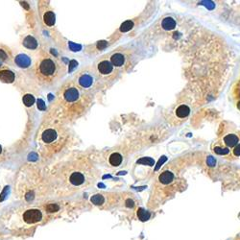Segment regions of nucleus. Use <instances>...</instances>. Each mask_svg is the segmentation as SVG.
Listing matches in <instances>:
<instances>
[{"mask_svg": "<svg viewBox=\"0 0 240 240\" xmlns=\"http://www.w3.org/2000/svg\"><path fill=\"white\" fill-rule=\"evenodd\" d=\"M137 216H138V218L141 221H146V220H148L150 218V213L148 211H146V210L143 209V208H138Z\"/></svg>", "mask_w": 240, "mask_h": 240, "instance_id": "19", "label": "nucleus"}, {"mask_svg": "<svg viewBox=\"0 0 240 240\" xmlns=\"http://www.w3.org/2000/svg\"><path fill=\"white\" fill-rule=\"evenodd\" d=\"M212 150L216 155H219V156H226L230 153V149L224 147V146H222L221 144H219L217 142H216L215 144H213Z\"/></svg>", "mask_w": 240, "mask_h": 240, "instance_id": "18", "label": "nucleus"}, {"mask_svg": "<svg viewBox=\"0 0 240 240\" xmlns=\"http://www.w3.org/2000/svg\"><path fill=\"white\" fill-rule=\"evenodd\" d=\"M1 153H2V147L0 146V154H1Z\"/></svg>", "mask_w": 240, "mask_h": 240, "instance_id": "26", "label": "nucleus"}, {"mask_svg": "<svg viewBox=\"0 0 240 240\" xmlns=\"http://www.w3.org/2000/svg\"><path fill=\"white\" fill-rule=\"evenodd\" d=\"M123 161V157L117 152H113L109 156V163L113 167H118Z\"/></svg>", "mask_w": 240, "mask_h": 240, "instance_id": "12", "label": "nucleus"}, {"mask_svg": "<svg viewBox=\"0 0 240 240\" xmlns=\"http://www.w3.org/2000/svg\"><path fill=\"white\" fill-rule=\"evenodd\" d=\"M15 79V75L12 70L7 68L0 70V81L3 82V83L12 84L14 83Z\"/></svg>", "mask_w": 240, "mask_h": 240, "instance_id": "10", "label": "nucleus"}, {"mask_svg": "<svg viewBox=\"0 0 240 240\" xmlns=\"http://www.w3.org/2000/svg\"><path fill=\"white\" fill-rule=\"evenodd\" d=\"M73 83L80 90L86 92H89L93 87H95L98 84V80L93 66H87L86 68L81 69L79 72L76 73L73 79Z\"/></svg>", "mask_w": 240, "mask_h": 240, "instance_id": "5", "label": "nucleus"}, {"mask_svg": "<svg viewBox=\"0 0 240 240\" xmlns=\"http://www.w3.org/2000/svg\"><path fill=\"white\" fill-rule=\"evenodd\" d=\"M93 68H94L98 83L100 81H113L115 79V76L118 73L117 69L113 66L110 60L106 59V58L97 61Z\"/></svg>", "mask_w": 240, "mask_h": 240, "instance_id": "6", "label": "nucleus"}, {"mask_svg": "<svg viewBox=\"0 0 240 240\" xmlns=\"http://www.w3.org/2000/svg\"><path fill=\"white\" fill-rule=\"evenodd\" d=\"M56 105L62 110V116L67 119L78 117L91 105V95L90 92L80 90L73 81H70L60 90Z\"/></svg>", "mask_w": 240, "mask_h": 240, "instance_id": "2", "label": "nucleus"}, {"mask_svg": "<svg viewBox=\"0 0 240 240\" xmlns=\"http://www.w3.org/2000/svg\"><path fill=\"white\" fill-rule=\"evenodd\" d=\"M133 26H134L133 21H131V20L125 21V22L121 25V27H120V31H121V32H127V31H129V30H131V29L133 28Z\"/></svg>", "mask_w": 240, "mask_h": 240, "instance_id": "21", "label": "nucleus"}, {"mask_svg": "<svg viewBox=\"0 0 240 240\" xmlns=\"http://www.w3.org/2000/svg\"><path fill=\"white\" fill-rule=\"evenodd\" d=\"M190 109L186 105H181L176 110V115L180 118H185L189 115Z\"/></svg>", "mask_w": 240, "mask_h": 240, "instance_id": "17", "label": "nucleus"}, {"mask_svg": "<svg viewBox=\"0 0 240 240\" xmlns=\"http://www.w3.org/2000/svg\"><path fill=\"white\" fill-rule=\"evenodd\" d=\"M99 171L89 157L76 155L53 165L46 174L45 184L49 194L70 196L93 185Z\"/></svg>", "mask_w": 240, "mask_h": 240, "instance_id": "1", "label": "nucleus"}, {"mask_svg": "<svg viewBox=\"0 0 240 240\" xmlns=\"http://www.w3.org/2000/svg\"><path fill=\"white\" fill-rule=\"evenodd\" d=\"M0 62L7 63L12 62V54L10 49L3 45H0Z\"/></svg>", "mask_w": 240, "mask_h": 240, "instance_id": "14", "label": "nucleus"}, {"mask_svg": "<svg viewBox=\"0 0 240 240\" xmlns=\"http://www.w3.org/2000/svg\"><path fill=\"white\" fill-rule=\"evenodd\" d=\"M2 64H3V63H2V62H0V68H1V67L3 66H2Z\"/></svg>", "mask_w": 240, "mask_h": 240, "instance_id": "25", "label": "nucleus"}, {"mask_svg": "<svg viewBox=\"0 0 240 240\" xmlns=\"http://www.w3.org/2000/svg\"><path fill=\"white\" fill-rule=\"evenodd\" d=\"M232 157H240V143L238 145H236L235 148H232Z\"/></svg>", "mask_w": 240, "mask_h": 240, "instance_id": "22", "label": "nucleus"}, {"mask_svg": "<svg viewBox=\"0 0 240 240\" xmlns=\"http://www.w3.org/2000/svg\"><path fill=\"white\" fill-rule=\"evenodd\" d=\"M110 62L112 63L113 66L117 69V68H122L126 64L127 62V57L124 53L122 52H114L110 57Z\"/></svg>", "mask_w": 240, "mask_h": 240, "instance_id": "8", "label": "nucleus"}, {"mask_svg": "<svg viewBox=\"0 0 240 240\" xmlns=\"http://www.w3.org/2000/svg\"><path fill=\"white\" fill-rule=\"evenodd\" d=\"M56 19V16H55V14H54V12L53 11H46L44 12V14H43V21L44 23L47 26L49 27H52V26H54L55 25V20Z\"/></svg>", "mask_w": 240, "mask_h": 240, "instance_id": "15", "label": "nucleus"}, {"mask_svg": "<svg viewBox=\"0 0 240 240\" xmlns=\"http://www.w3.org/2000/svg\"><path fill=\"white\" fill-rule=\"evenodd\" d=\"M159 181H160L161 184H164V185L170 184L173 183V181H174V174L172 172H170V171H164V172H162L160 175Z\"/></svg>", "mask_w": 240, "mask_h": 240, "instance_id": "13", "label": "nucleus"}, {"mask_svg": "<svg viewBox=\"0 0 240 240\" xmlns=\"http://www.w3.org/2000/svg\"><path fill=\"white\" fill-rule=\"evenodd\" d=\"M66 72V66L56 58L45 55L37 62L34 74L39 83L44 86H50L58 83Z\"/></svg>", "mask_w": 240, "mask_h": 240, "instance_id": "3", "label": "nucleus"}, {"mask_svg": "<svg viewBox=\"0 0 240 240\" xmlns=\"http://www.w3.org/2000/svg\"><path fill=\"white\" fill-rule=\"evenodd\" d=\"M217 143L230 150L232 148H235L236 145L240 143V132H227L223 134Z\"/></svg>", "mask_w": 240, "mask_h": 240, "instance_id": "7", "label": "nucleus"}, {"mask_svg": "<svg viewBox=\"0 0 240 240\" xmlns=\"http://www.w3.org/2000/svg\"><path fill=\"white\" fill-rule=\"evenodd\" d=\"M208 161L209 163V165H214L215 164V160L213 159V157H208Z\"/></svg>", "mask_w": 240, "mask_h": 240, "instance_id": "23", "label": "nucleus"}, {"mask_svg": "<svg viewBox=\"0 0 240 240\" xmlns=\"http://www.w3.org/2000/svg\"><path fill=\"white\" fill-rule=\"evenodd\" d=\"M237 108H238V110H240V101L237 102Z\"/></svg>", "mask_w": 240, "mask_h": 240, "instance_id": "24", "label": "nucleus"}, {"mask_svg": "<svg viewBox=\"0 0 240 240\" xmlns=\"http://www.w3.org/2000/svg\"><path fill=\"white\" fill-rule=\"evenodd\" d=\"M68 134L62 126H48L39 136L42 150L46 155H52L60 152L67 142Z\"/></svg>", "mask_w": 240, "mask_h": 240, "instance_id": "4", "label": "nucleus"}, {"mask_svg": "<svg viewBox=\"0 0 240 240\" xmlns=\"http://www.w3.org/2000/svg\"><path fill=\"white\" fill-rule=\"evenodd\" d=\"M23 103L26 107H31L33 106V104L35 103V98L33 95L30 94H26L25 96H23Z\"/></svg>", "mask_w": 240, "mask_h": 240, "instance_id": "20", "label": "nucleus"}, {"mask_svg": "<svg viewBox=\"0 0 240 240\" xmlns=\"http://www.w3.org/2000/svg\"><path fill=\"white\" fill-rule=\"evenodd\" d=\"M161 27L167 31L172 30V29L176 27V21H175L173 17H165L161 21Z\"/></svg>", "mask_w": 240, "mask_h": 240, "instance_id": "16", "label": "nucleus"}, {"mask_svg": "<svg viewBox=\"0 0 240 240\" xmlns=\"http://www.w3.org/2000/svg\"><path fill=\"white\" fill-rule=\"evenodd\" d=\"M14 62H15L16 66H19L20 68H23V69L29 68L31 66V64H32L31 58L29 57L28 55L23 54V53L16 55L15 57V59H14Z\"/></svg>", "mask_w": 240, "mask_h": 240, "instance_id": "9", "label": "nucleus"}, {"mask_svg": "<svg viewBox=\"0 0 240 240\" xmlns=\"http://www.w3.org/2000/svg\"><path fill=\"white\" fill-rule=\"evenodd\" d=\"M22 44H23V46H24V47H26L27 49H30V50L37 49L38 46H39L38 40L35 39L33 36H31V35H29V36H26L24 39H23Z\"/></svg>", "mask_w": 240, "mask_h": 240, "instance_id": "11", "label": "nucleus"}]
</instances>
